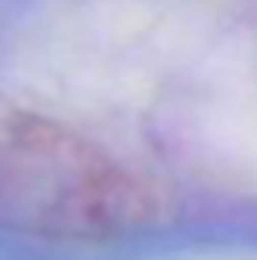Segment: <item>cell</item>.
Here are the masks:
<instances>
[{
    "label": "cell",
    "instance_id": "1",
    "mask_svg": "<svg viewBox=\"0 0 257 260\" xmlns=\"http://www.w3.org/2000/svg\"><path fill=\"white\" fill-rule=\"evenodd\" d=\"M154 185L91 130L18 97H0V230L106 242L142 230Z\"/></svg>",
    "mask_w": 257,
    "mask_h": 260
},
{
    "label": "cell",
    "instance_id": "2",
    "mask_svg": "<svg viewBox=\"0 0 257 260\" xmlns=\"http://www.w3.org/2000/svg\"><path fill=\"white\" fill-rule=\"evenodd\" d=\"M197 148L209 173L233 188L257 194V115L197 130Z\"/></svg>",
    "mask_w": 257,
    "mask_h": 260
}]
</instances>
